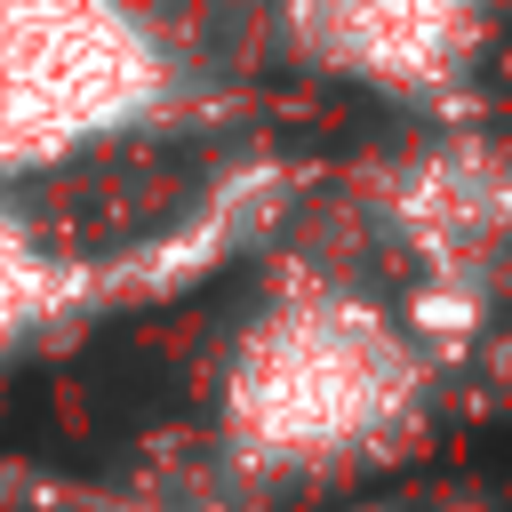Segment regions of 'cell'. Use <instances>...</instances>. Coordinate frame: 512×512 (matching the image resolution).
Here are the masks:
<instances>
[{"mask_svg":"<svg viewBox=\"0 0 512 512\" xmlns=\"http://www.w3.org/2000/svg\"><path fill=\"white\" fill-rule=\"evenodd\" d=\"M512 216V168L496 152H424L400 176V224L432 256H464L496 240Z\"/></svg>","mask_w":512,"mask_h":512,"instance_id":"4","label":"cell"},{"mask_svg":"<svg viewBox=\"0 0 512 512\" xmlns=\"http://www.w3.org/2000/svg\"><path fill=\"white\" fill-rule=\"evenodd\" d=\"M416 400L408 344L352 296L304 288L272 304L224 376V424L248 456L272 464H328L376 448Z\"/></svg>","mask_w":512,"mask_h":512,"instance_id":"1","label":"cell"},{"mask_svg":"<svg viewBox=\"0 0 512 512\" xmlns=\"http://www.w3.org/2000/svg\"><path fill=\"white\" fill-rule=\"evenodd\" d=\"M288 40L384 96H440L480 48V0H288Z\"/></svg>","mask_w":512,"mask_h":512,"instance_id":"3","label":"cell"},{"mask_svg":"<svg viewBox=\"0 0 512 512\" xmlns=\"http://www.w3.org/2000/svg\"><path fill=\"white\" fill-rule=\"evenodd\" d=\"M56 304V264L40 256V240L0 208V344L24 336L40 312Z\"/></svg>","mask_w":512,"mask_h":512,"instance_id":"5","label":"cell"},{"mask_svg":"<svg viewBox=\"0 0 512 512\" xmlns=\"http://www.w3.org/2000/svg\"><path fill=\"white\" fill-rule=\"evenodd\" d=\"M168 48L136 0H0V176L144 128Z\"/></svg>","mask_w":512,"mask_h":512,"instance_id":"2","label":"cell"}]
</instances>
